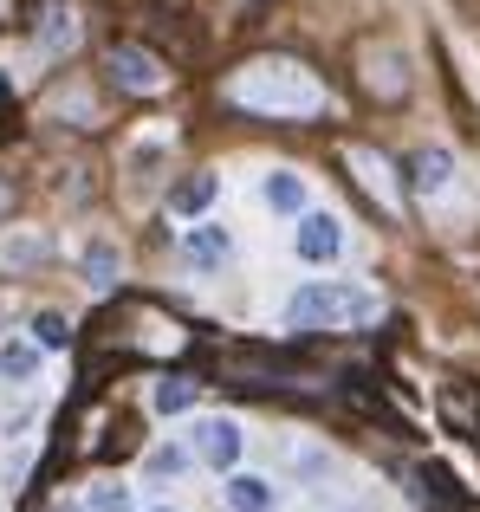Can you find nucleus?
<instances>
[{
  "label": "nucleus",
  "mask_w": 480,
  "mask_h": 512,
  "mask_svg": "<svg viewBox=\"0 0 480 512\" xmlns=\"http://www.w3.org/2000/svg\"><path fill=\"white\" fill-rule=\"evenodd\" d=\"M228 98L240 111H253V117H312L318 104H325V91H318V78L305 72V65H292V59H253V65H240L228 78Z\"/></svg>",
  "instance_id": "nucleus-1"
},
{
  "label": "nucleus",
  "mask_w": 480,
  "mask_h": 512,
  "mask_svg": "<svg viewBox=\"0 0 480 512\" xmlns=\"http://www.w3.org/2000/svg\"><path fill=\"white\" fill-rule=\"evenodd\" d=\"M377 318V292L351 286V279H312V286L292 292L286 325L292 331H357Z\"/></svg>",
  "instance_id": "nucleus-2"
},
{
  "label": "nucleus",
  "mask_w": 480,
  "mask_h": 512,
  "mask_svg": "<svg viewBox=\"0 0 480 512\" xmlns=\"http://www.w3.org/2000/svg\"><path fill=\"white\" fill-rule=\"evenodd\" d=\"M435 409H442V428L461 441H480V383H468V376H455V383L435 389Z\"/></svg>",
  "instance_id": "nucleus-3"
},
{
  "label": "nucleus",
  "mask_w": 480,
  "mask_h": 512,
  "mask_svg": "<svg viewBox=\"0 0 480 512\" xmlns=\"http://www.w3.org/2000/svg\"><path fill=\"white\" fill-rule=\"evenodd\" d=\"M111 78H117L124 91H143V98L169 85L163 59H156V52H143V46H111Z\"/></svg>",
  "instance_id": "nucleus-4"
},
{
  "label": "nucleus",
  "mask_w": 480,
  "mask_h": 512,
  "mask_svg": "<svg viewBox=\"0 0 480 512\" xmlns=\"http://www.w3.org/2000/svg\"><path fill=\"white\" fill-rule=\"evenodd\" d=\"M364 91L377 104H403L409 98V72H403V52H396V46L364 52Z\"/></svg>",
  "instance_id": "nucleus-5"
},
{
  "label": "nucleus",
  "mask_w": 480,
  "mask_h": 512,
  "mask_svg": "<svg viewBox=\"0 0 480 512\" xmlns=\"http://www.w3.org/2000/svg\"><path fill=\"white\" fill-rule=\"evenodd\" d=\"M344 253V221L338 214H299V260L331 266Z\"/></svg>",
  "instance_id": "nucleus-6"
},
{
  "label": "nucleus",
  "mask_w": 480,
  "mask_h": 512,
  "mask_svg": "<svg viewBox=\"0 0 480 512\" xmlns=\"http://www.w3.org/2000/svg\"><path fill=\"white\" fill-rule=\"evenodd\" d=\"M409 500H416L422 512H455L461 506V487H455V474H448V467L422 461V467H409Z\"/></svg>",
  "instance_id": "nucleus-7"
},
{
  "label": "nucleus",
  "mask_w": 480,
  "mask_h": 512,
  "mask_svg": "<svg viewBox=\"0 0 480 512\" xmlns=\"http://www.w3.org/2000/svg\"><path fill=\"white\" fill-rule=\"evenodd\" d=\"M344 163H351L357 182H364L370 195L383 201V214H403V195L390 188V163H383V156H370V150H357V143H351V150H344Z\"/></svg>",
  "instance_id": "nucleus-8"
},
{
  "label": "nucleus",
  "mask_w": 480,
  "mask_h": 512,
  "mask_svg": "<svg viewBox=\"0 0 480 512\" xmlns=\"http://www.w3.org/2000/svg\"><path fill=\"white\" fill-rule=\"evenodd\" d=\"M448 182H455V156H448L442 143H435V150H416V156H409V188H416V195H442Z\"/></svg>",
  "instance_id": "nucleus-9"
},
{
  "label": "nucleus",
  "mask_w": 480,
  "mask_h": 512,
  "mask_svg": "<svg viewBox=\"0 0 480 512\" xmlns=\"http://www.w3.org/2000/svg\"><path fill=\"white\" fill-rule=\"evenodd\" d=\"M195 454L215 461V467H234L240 461V428L234 422H202L195 428Z\"/></svg>",
  "instance_id": "nucleus-10"
},
{
  "label": "nucleus",
  "mask_w": 480,
  "mask_h": 512,
  "mask_svg": "<svg viewBox=\"0 0 480 512\" xmlns=\"http://www.w3.org/2000/svg\"><path fill=\"white\" fill-rule=\"evenodd\" d=\"M182 253H189V266H221L234 253V240H228V227H189V240H182Z\"/></svg>",
  "instance_id": "nucleus-11"
},
{
  "label": "nucleus",
  "mask_w": 480,
  "mask_h": 512,
  "mask_svg": "<svg viewBox=\"0 0 480 512\" xmlns=\"http://www.w3.org/2000/svg\"><path fill=\"white\" fill-rule=\"evenodd\" d=\"M215 195H221V182H215V175H189V182H176V188H169V214L195 221V214H202Z\"/></svg>",
  "instance_id": "nucleus-12"
},
{
  "label": "nucleus",
  "mask_w": 480,
  "mask_h": 512,
  "mask_svg": "<svg viewBox=\"0 0 480 512\" xmlns=\"http://www.w3.org/2000/svg\"><path fill=\"white\" fill-rule=\"evenodd\" d=\"M266 208H279V214H305V182L292 169H279V175H266Z\"/></svg>",
  "instance_id": "nucleus-13"
},
{
  "label": "nucleus",
  "mask_w": 480,
  "mask_h": 512,
  "mask_svg": "<svg viewBox=\"0 0 480 512\" xmlns=\"http://www.w3.org/2000/svg\"><path fill=\"white\" fill-rule=\"evenodd\" d=\"M228 506L234 512H266V506H273V487H266L260 474H234L228 480Z\"/></svg>",
  "instance_id": "nucleus-14"
},
{
  "label": "nucleus",
  "mask_w": 480,
  "mask_h": 512,
  "mask_svg": "<svg viewBox=\"0 0 480 512\" xmlns=\"http://www.w3.org/2000/svg\"><path fill=\"white\" fill-rule=\"evenodd\" d=\"M195 396H202V383H189V376H169V383H156V409L163 415H182V409H195Z\"/></svg>",
  "instance_id": "nucleus-15"
},
{
  "label": "nucleus",
  "mask_w": 480,
  "mask_h": 512,
  "mask_svg": "<svg viewBox=\"0 0 480 512\" xmlns=\"http://www.w3.org/2000/svg\"><path fill=\"white\" fill-rule=\"evenodd\" d=\"M39 370V344H0V376L7 383H26Z\"/></svg>",
  "instance_id": "nucleus-16"
},
{
  "label": "nucleus",
  "mask_w": 480,
  "mask_h": 512,
  "mask_svg": "<svg viewBox=\"0 0 480 512\" xmlns=\"http://www.w3.org/2000/svg\"><path fill=\"white\" fill-rule=\"evenodd\" d=\"M33 344H39V350H65V344H72V325H65L59 312L33 318Z\"/></svg>",
  "instance_id": "nucleus-17"
},
{
  "label": "nucleus",
  "mask_w": 480,
  "mask_h": 512,
  "mask_svg": "<svg viewBox=\"0 0 480 512\" xmlns=\"http://www.w3.org/2000/svg\"><path fill=\"white\" fill-rule=\"evenodd\" d=\"M33 260H46V240L39 234H20V240L0 247V266H33Z\"/></svg>",
  "instance_id": "nucleus-18"
},
{
  "label": "nucleus",
  "mask_w": 480,
  "mask_h": 512,
  "mask_svg": "<svg viewBox=\"0 0 480 512\" xmlns=\"http://www.w3.org/2000/svg\"><path fill=\"white\" fill-rule=\"evenodd\" d=\"M85 273H91V286H98V292H111L117 286V253L111 247H91L85 253Z\"/></svg>",
  "instance_id": "nucleus-19"
},
{
  "label": "nucleus",
  "mask_w": 480,
  "mask_h": 512,
  "mask_svg": "<svg viewBox=\"0 0 480 512\" xmlns=\"http://www.w3.org/2000/svg\"><path fill=\"white\" fill-rule=\"evenodd\" d=\"M91 512H130V487H117V480H104V487L91 493Z\"/></svg>",
  "instance_id": "nucleus-20"
},
{
  "label": "nucleus",
  "mask_w": 480,
  "mask_h": 512,
  "mask_svg": "<svg viewBox=\"0 0 480 512\" xmlns=\"http://www.w3.org/2000/svg\"><path fill=\"white\" fill-rule=\"evenodd\" d=\"M78 39V26H72V13H52V26H46V52H65Z\"/></svg>",
  "instance_id": "nucleus-21"
},
{
  "label": "nucleus",
  "mask_w": 480,
  "mask_h": 512,
  "mask_svg": "<svg viewBox=\"0 0 480 512\" xmlns=\"http://www.w3.org/2000/svg\"><path fill=\"white\" fill-rule=\"evenodd\" d=\"M182 467H189V454H182V448H156L150 454V474H182Z\"/></svg>",
  "instance_id": "nucleus-22"
},
{
  "label": "nucleus",
  "mask_w": 480,
  "mask_h": 512,
  "mask_svg": "<svg viewBox=\"0 0 480 512\" xmlns=\"http://www.w3.org/2000/svg\"><path fill=\"white\" fill-rule=\"evenodd\" d=\"M7 98H13V78H7V72H0V104H7Z\"/></svg>",
  "instance_id": "nucleus-23"
},
{
  "label": "nucleus",
  "mask_w": 480,
  "mask_h": 512,
  "mask_svg": "<svg viewBox=\"0 0 480 512\" xmlns=\"http://www.w3.org/2000/svg\"><path fill=\"white\" fill-rule=\"evenodd\" d=\"M0 208H7V188H0Z\"/></svg>",
  "instance_id": "nucleus-24"
},
{
  "label": "nucleus",
  "mask_w": 480,
  "mask_h": 512,
  "mask_svg": "<svg viewBox=\"0 0 480 512\" xmlns=\"http://www.w3.org/2000/svg\"><path fill=\"white\" fill-rule=\"evenodd\" d=\"M156 512H169V506H156Z\"/></svg>",
  "instance_id": "nucleus-25"
}]
</instances>
